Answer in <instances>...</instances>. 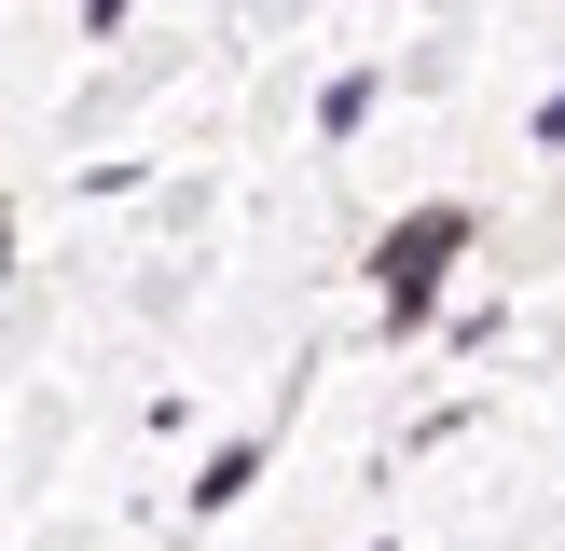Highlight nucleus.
<instances>
[{"label": "nucleus", "instance_id": "3", "mask_svg": "<svg viewBox=\"0 0 565 551\" xmlns=\"http://www.w3.org/2000/svg\"><path fill=\"white\" fill-rule=\"evenodd\" d=\"M373 97H386V83H373V69H345V83L318 97V138H359V125H373Z\"/></svg>", "mask_w": 565, "mask_h": 551}, {"label": "nucleus", "instance_id": "4", "mask_svg": "<svg viewBox=\"0 0 565 551\" xmlns=\"http://www.w3.org/2000/svg\"><path fill=\"white\" fill-rule=\"evenodd\" d=\"M83 28H97V42H110V28H125V0H83Z\"/></svg>", "mask_w": 565, "mask_h": 551}, {"label": "nucleus", "instance_id": "2", "mask_svg": "<svg viewBox=\"0 0 565 551\" xmlns=\"http://www.w3.org/2000/svg\"><path fill=\"white\" fill-rule=\"evenodd\" d=\"M248 483H263V441H221V455H207V483H193V510H235Z\"/></svg>", "mask_w": 565, "mask_h": 551}, {"label": "nucleus", "instance_id": "1", "mask_svg": "<svg viewBox=\"0 0 565 551\" xmlns=\"http://www.w3.org/2000/svg\"><path fill=\"white\" fill-rule=\"evenodd\" d=\"M469 248V207H414L401 235H386V262H373V290H386V331H428L441 317V262Z\"/></svg>", "mask_w": 565, "mask_h": 551}]
</instances>
